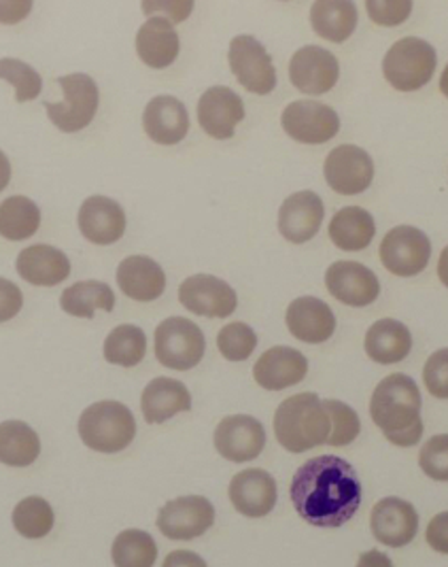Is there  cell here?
<instances>
[{
    "mask_svg": "<svg viewBox=\"0 0 448 567\" xmlns=\"http://www.w3.org/2000/svg\"><path fill=\"white\" fill-rule=\"evenodd\" d=\"M291 504L309 525L336 529L348 523L362 504V481L343 457L309 460L291 481Z\"/></svg>",
    "mask_w": 448,
    "mask_h": 567,
    "instance_id": "6da1fadb",
    "label": "cell"
},
{
    "mask_svg": "<svg viewBox=\"0 0 448 567\" xmlns=\"http://www.w3.org/2000/svg\"><path fill=\"white\" fill-rule=\"evenodd\" d=\"M369 414L385 439L396 446H415L421 440V391L406 374H389L376 385Z\"/></svg>",
    "mask_w": 448,
    "mask_h": 567,
    "instance_id": "7a4b0ae2",
    "label": "cell"
},
{
    "mask_svg": "<svg viewBox=\"0 0 448 567\" xmlns=\"http://www.w3.org/2000/svg\"><path fill=\"white\" fill-rule=\"evenodd\" d=\"M330 414L315 393L291 395L274 413V434L290 453H304L330 439Z\"/></svg>",
    "mask_w": 448,
    "mask_h": 567,
    "instance_id": "3957f363",
    "label": "cell"
},
{
    "mask_svg": "<svg viewBox=\"0 0 448 567\" xmlns=\"http://www.w3.org/2000/svg\"><path fill=\"white\" fill-rule=\"evenodd\" d=\"M80 436L83 444L98 453H122L136 436V421L122 402H96L80 416Z\"/></svg>",
    "mask_w": 448,
    "mask_h": 567,
    "instance_id": "277c9868",
    "label": "cell"
},
{
    "mask_svg": "<svg viewBox=\"0 0 448 567\" xmlns=\"http://www.w3.org/2000/svg\"><path fill=\"white\" fill-rule=\"evenodd\" d=\"M438 64L436 50L417 37L399 39L383 60V75L399 92H417L427 85Z\"/></svg>",
    "mask_w": 448,
    "mask_h": 567,
    "instance_id": "5b68a950",
    "label": "cell"
},
{
    "mask_svg": "<svg viewBox=\"0 0 448 567\" xmlns=\"http://www.w3.org/2000/svg\"><path fill=\"white\" fill-rule=\"evenodd\" d=\"M62 87V103H45V111L53 126L62 132H80L87 128L98 111V85L90 75L75 73L58 79Z\"/></svg>",
    "mask_w": 448,
    "mask_h": 567,
    "instance_id": "8992f818",
    "label": "cell"
},
{
    "mask_svg": "<svg viewBox=\"0 0 448 567\" xmlns=\"http://www.w3.org/2000/svg\"><path fill=\"white\" fill-rule=\"evenodd\" d=\"M205 349L202 330L185 317H170L156 330V358L164 368L191 370L205 358Z\"/></svg>",
    "mask_w": 448,
    "mask_h": 567,
    "instance_id": "52a82bcc",
    "label": "cell"
},
{
    "mask_svg": "<svg viewBox=\"0 0 448 567\" xmlns=\"http://www.w3.org/2000/svg\"><path fill=\"white\" fill-rule=\"evenodd\" d=\"M230 69L240 85L258 96H265L277 87V71L270 53L251 34H238L230 43Z\"/></svg>",
    "mask_w": 448,
    "mask_h": 567,
    "instance_id": "ba28073f",
    "label": "cell"
},
{
    "mask_svg": "<svg viewBox=\"0 0 448 567\" xmlns=\"http://www.w3.org/2000/svg\"><path fill=\"white\" fill-rule=\"evenodd\" d=\"M378 256L392 275L417 277L429 264L431 243L419 228L397 226L383 238Z\"/></svg>",
    "mask_w": 448,
    "mask_h": 567,
    "instance_id": "9c48e42d",
    "label": "cell"
},
{
    "mask_svg": "<svg viewBox=\"0 0 448 567\" xmlns=\"http://www.w3.org/2000/svg\"><path fill=\"white\" fill-rule=\"evenodd\" d=\"M215 523V508L202 495H184L168 502L158 515V529L170 540H194Z\"/></svg>",
    "mask_w": 448,
    "mask_h": 567,
    "instance_id": "30bf717a",
    "label": "cell"
},
{
    "mask_svg": "<svg viewBox=\"0 0 448 567\" xmlns=\"http://www.w3.org/2000/svg\"><path fill=\"white\" fill-rule=\"evenodd\" d=\"M281 124L288 136L304 145H323L332 141L341 130L338 113L332 106L315 101L288 104Z\"/></svg>",
    "mask_w": 448,
    "mask_h": 567,
    "instance_id": "8fae6325",
    "label": "cell"
},
{
    "mask_svg": "<svg viewBox=\"0 0 448 567\" xmlns=\"http://www.w3.org/2000/svg\"><path fill=\"white\" fill-rule=\"evenodd\" d=\"M265 446L264 425L249 414L226 416L215 430V449L223 460L244 464L258 460Z\"/></svg>",
    "mask_w": 448,
    "mask_h": 567,
    "instance_id": "7c38bea8",
    "label": "cell"
},
{
    "mask_svg": "<svg viewBox=\"0 0 448 567\" xmlns=\"http://www.w3.org/2000/svg\"><path fill=\"white\" fill-rule=\"evenodd\" d=\"M323 175L327 185L343 196L366 192L374 179V162L357 145H341L325 157Z\"/></svg>",
    "mask_w": 448,
    "mask_h": 567,
    "instance_id": "4fadbf2b",
    "label": "cell"
},
{
    "mask_svg": "<svg viewBox=\"0 0 448 567\" xmlns=\"http://www.w3.org/2000/svg\"><path fill=\"white\" fill-rule=\"evenodd\" d=\"M338 78L341 66L336 55L319 45H306L291 58V83L309 96L327 94L338 83Z\"/></svg>",
    "mask_w": 448,
    "mask_h": 567,
    "instance_id": "5bb4252c",
    "label": "cell"
},
{
    "mask_svg": "<svg viewBox=\"0 0 448 567\" xmlns=\"http://www.w3.org/2000/svg\"><path fill=\"white\" fill-rule=\"evenodd\" d=\"M179 300L189 312L211 319H226L238 307L237 291L212 275H194L185 279L179 287Z\"/></svg>",
    "mask_w": 448,
    "mask_h": 567,
    "instance_id": "9a60e30c",
    "label": "cell"
},
{
    "mask_svg": "<svg viewBox=\"0 0 448 567\" xmlns=\"http://www.w3.org/2000/svg\"><path fill=\"white\" fill-rule=\"evenodd\" d=\"M369 527L374 538L381 544L402 548L417 538L419 515L410 502L399 497H385L372 508Z\"/></svg>",
    "mask_w": 448,
    "mask_h": 567,
    "instance_id": "2e32d148",
    "label": "cell"
},
{
    "mask_svg": "<svg viewBox=\"0 0 448 567\" xmlns=\"http://www.w3.org/2000/svg\"><path fill=\"white\" fill-rule=\"evenodd\" d=\"M327 291L346 307H368L378 293L381 284L376 275L360 261H336L325 272Z\"/></svg>",
    "mask_w": 448,
    "mask_h": 567,
    "instance_id": "e0dca14e",
    "label": "cell"
},
{
    "mask_svg": "<svg viewBox=\"0 0 448 567\" xmlns=\"http://www.w3.org/2000/svg\"><path fill=\"white\" fill-rule=\"evenodd\" d=\"M244 120V104L237 92L223 85L209 87L198 101V122L202 130L217 138L226 141L235 136L238 124Z\"/></svg>",
    "mask_w": 448,
    "mask_h": 567,
    "instance_id": "ac0fdd59",
    "label": "cell"
},
{
    "mask_svg": "<svg viewBox=\"0 0 448 567\" xmlns=\"http://www.w3.org/2000/svg\"><path fill=\"white\" fill-rule=\"evenodd\" d=\"M230 502L240 515L262 518L277 506V481L265 470L238 472L230 483Z\"/></svg>",
    "mask_w": 448,
    "mask_h": 567,
    "instance_id": "d6986e66",
    "label": "cell"
},
{
    "mask_svg": "<svg viewBox=\"0 0 448 567\" xmlns=\"http://www.w3.org/2000/svg\"><path fill=\"white\" fill-rule=\"evenodd\" d=\"M325 208L315 192H298L281 205L279 233L293 245L309 243L321 230Z\"/></svg>",
    "mask_w": 448,
    "mask_h": 567,
    "instance_id": "ffe728a7",
    "label": "cell"
},
{
    "mask_svg": "<svg viewBox=\"0 0 448 567\" xmlns=\"http://www.w3.org/2000/svg\"><path fill=\"white\" fill-rule=\"evenodd\" d=\"M80 230L94 245H113L126 233V213L106 196H90L80 208Z\"/></svg>",
    "mask_w": 448,
    "mask_h": 567,
    "instance_id": "44dd1931",
    "label": "cell"
},
{
    "mask_svg": "<svg viewBox=\"0 0 448 567\" xmlns=\"http://www.w3.org/2000/svg\"><path fill=\"white\" fill-rule=\"evenodd\" d=\"M309 372V360L291 347L268 349L253 365V377L260 388L281 391L304 381Z\"/></svg>",
    "mask_w": 448,
    "mask_h": 567,
    "instance_id": "7402d4cb",
    "label": "cell"
},
{
    "mask_svg": "<svg viewBox=\"0 0 448 567\" xmlns=\"http://www.w3.org/2000/svg\"><path fill=\"white\" fill-rule=\"evenodd\" d=\"M291 336L306 342L321 344L330 340L336 332V317L332 309L313 296H304L293 300L285 315Z\"/></svg>",
    "mask_w": 448,
    "mask_h": 567,
    "instance_id": "603a6c76",
    "label": "cell"
},
{
    "mask_svg": "<svg viewBox=\"0 0 448 567\" xmlns=\"http://www.w3.org/2000/svg\"><path fill=\"white\" fill-rule=\"evenodd\" d=\"M143 128L158 145L181 143L189 130V115L185 104L175 96H156L145 106Z\"/></svg>",
    "mask_w": 448,
    "mask_h": 567,
    "instance_id": "cb8c5ba5",
    "label": "cell"
},
{
    "mask_svg": "<svg viewBox=\"0 0 448 567\" xmlns=\"http://www.w3.org/2000/svg\"><path fill=\"white\" fill-rule=\"evenodd\" d=\"M117 285L136 302H154L166 289V275L158 261L147 256H131L117 268Z\"/></svg>",
    "mask_w": 448,
    "mask_h": 567,
    "instance_id": "d4e9b609",
    "label": "cell"
},
{
    "mask_svg": "<svg viewBox=\"0 0 448 567\" xmlns=\"http://www.w3.org/2000/svg\"><path fill=\"white\" fill-rule=\"evenodd\" d=\"M181 50L179 34L173 22L149 18L136 32V53L152 69H168Z\"/></svg>",
    "mask_w": 448,
    "mask_h": 567,
    "instance_id": "484cf974",
    "label": "cell"
},
{
    "mask_svg": "<svg viewBox=\"0 0 448 567\" xmlns=\"http://www.w3.org/2000/svg\"><path fill=\"white\" fill-rule=\"evenodd\" d=\"M18 275L30 285L53 287L71 275V261L52 245H32L15 261Z\"/></svg>",
    "mask_w": 448,
    "mask_h": 567,
    "instance_id": "4316f807",
    "label": "cell"
},
{
    "mask_svg": "<svg viewBox=\"0 0 448 567\" xmlns=\"http://www.w3.org/2000/svg\"><path fill=\"white\" fill-rule=\"evenodd\" d=\"M191 409V395L185 388L184 383L168 379V377H159L154 379L140 398V411L147 423L158 425L168 419H173L175 414L187 413Z\"/></svg>",
    "mask_w": 448,
    "mask_h": 567,
    "instance_id": "83f0119b",
    "label": "cell"
},
{
    "mask_svg": "<svg viewBox=\"0 0 448 567\" xmlns=\"http://www.w3.org/2000/svg\"><path fill=\"white\" fill-rule=\"evenodd\" d=\"M364 347L369 360L392 365L408 358L413 349V334L397 319H381L369 326Z\"/></svg>",
    "mask_w": 448,
    "mask_h": 567,
    "instance_id": "f1b7e54d",
    "label": "cell"
},
{
    "mask_svg": "<svg viewBox=\"0 0 448 567\" xmlns=\"http://www.w3.org/2000/svg\"><path fill=\"white\" fill-rule=\"evenodd\" d=\"M311 27L321 39L344 43L357 28V7L353 0H315Z\"/></svg>",
    "mask_w": 448,
    "mask_h": 567,
    "instance_id": "f546056e",
    "label": "cell"
},
{
    "mask_svg": "<svg viewBox=\"0 0 448 567\" xmlns=\"http://www.w3.org/2000/svg\"><path fill=\"white\" fill-rule=\"evenodd\" d=\"M374 234L376 224L366 208H341L330 221V238L343 251H364Z\"/></svg>",
    "mask_w": 448,
    "mask_h": 567,
    "instance_id": "4dcf8cb0",
    "label": "cell"
},
{
    "mask_svg": "<svg viewBox=\"0 0 448 567\" xmlns=\"http://www.w3.org/2000/svg\"><path fill=\"white\" fill-rule=\"evenodd\" d=\"M41 440L24 421L0 423V464L27 467L39 460Z\"/></svg>",
    "mask_w": 448,
    "mask_h": 567,
    "instance_id": "1f68e13d",
    "label": "cell"
},
{
    "mask_svg": "<svg viewBox=\"0 0 448 567\" xmlns=\"http://www.w3.org/2000/svg\"><path fill=\"white\" fill-rule=\"evenodd\" d=\"M60 307L66 315L92 319L98 309L105 312L115 309V293L108 285L101 281H81L62 291Z\"/></svg>",
    "mask_w": 448,
    "mask_h": 567,
    "instance_id": "d6a6232c",
    "label": "cell"
},
{
    "mask_svg": "<svg viewBox=\"0 0 448 567\" xmlns=\"http://www.w3.org/2000/svg\"><path fill=\"white\" fill-rule=\"evenodd\" d=\"M41 226V210L27 196H11L0 205V236L27 240Z\"/></svg>",
    "mask_w": 448,
    "mask_h": 567,
    "instance_id": "836d02e7",
    "label": "cell"
},
{
    "mask_svg": "<svg viewBox=\"0 0 448 567\" xmlns=\"http://www.w3.org/2000/svg\"><path fill=\"white\" fill-rule=\"evenodd\" d=\"M111 555L117 567H152L158 559V546L147 532L126 529L113 542Z\"/></svg>",
    "mask_w": 448,
    "mask_h": 567,
    "instance_id": "e575fe53",
    "label": "cell"
},
{
    "mask_svg": "<svg viewBox=\"0 0 448 567\" xmlns=\"http://www.w3.org/2000/svg\"><path fill=\"white\" fill-rule=\"evenodd\" d=\"M147 353V336L136 326H117L105 340V360L113 365L134 368Z\"/></svg>",
    "mask_w": 448,
    "mask_h": 567,
    "instance_id": "d590c367",
    "label": "cell"
},
{
    "mask_svg": "<svg viewBox=\"0 0 448 567\" xmlns=\"http://www.w3.org/2000/svg\"><path fill=\"white\" fill-rule=\"evenodd\" d=\"M13 527L20 536H24L28 540H39L45 538L53 527V511L50 502H45L43 497L30 495L24 497L15 511H13Z\"/></svg>",
    "mask_w": 448,
    "mask_h": 567,
    "instance_id": "8d00e7d4",
    "label": "cell"
},
{
    "mask_svg": "<svg viewBox=\"0 0 448 567\" xmlns=\"http://www.w3.org/2000/svg\"><path fill=\"white\" fill-rule=\"evenodd\" d=\"M0 79L9 81L15 87L18 103L34 101L43 90L41 75L30 64L15 58H0Z\"/></svg>",
    "mask_w": 448,
    "mask_h": 567,
    "instance_id": "74e56055",
    "label": "cell"
},
{
    "mask_svg": "<svg viewBox=\"0 0 448 567\" xmlns=\"http://www.w3.org/2000/svg\"><path fill=\"white\" fill-rule=\"evenodd\" d=\"M217 347L226 360L244 361L247 358H251V353L256 351L258 334L253 332L251 326H247L242 321L228 323L217 336Z\"/></svg>",
    "mask_w": 448,
    "mask_h": 567,
    "instance_id": "f35d334b",
    "label": "cell"
},
{
    "mask_svg": "<svg viewBox=\"0 0 448 567\" xmlns=\"http://www.w3.org/2000/svg\"><path fill=\"white\" fill-rule=\"evenodd\" d=\"M323 406L330 414V423H332L327 444L344 446L360 436V432H362L360 416L348 404H344L341 400H323Z\"/></svg>",
    "mask_w": 448,
    "mask_h": 567,
    "instance_id": "ab89813d",
    "label": "cell"
},
{
    "mask_svg": "<svg viewBox=\"0 0 448 567\" xmlns=\"http://www.w3.org/2000/svg\"><path fill=\"white\" fill-rule=\"evenodd\" d=\"M419 465L423 472L440 483L448 481V434L431 436L423 444L419 453Z\"/></svg>",
    "mask_w": 448,
    "mask_h": 567,
    "instance_id": "60d3db41",
    "label": "cell"
},
{
    "mask_svg": "<svg viewBox=\"0 0 448 567\" xmlns=\"http://www.w3.org/2000/svg\"><path fill=\"white\" fill-rule=\"evenodd\" d=\"M366 11L378 27H399L410 18L413 0H366Z\"/></svg>",
    "mask_w": 448,
    "mask_h": 567,
    "instance_id": "b9f144b4",
    "label": "cell"
},
{
    "mask_svg": "<svg viewBox=\"0 0 448 567\" xmlns=\"http://www.w3.org/2000/svg\"><path fill=\"white\" fill-rule=\"evenodd\" d=\"M425 388L440 400H448V349L436 351L423 368Z\"/></svg>",
    "mask_w": 448,
    "mask_h": 567,
    "instance_id": "7bdbcfd3",
    "label": "cell"
},
{
    "mask_svg": "<svg viewBox=\"0 0 448 567\" xmlns=\"http://www.w3.org/2000/svg\"><path fill=\"white\" fill-rule=\"evenodd\" d=\"M194 2L196 0H143L140 7H143V13L149 18L162 16L173 24H181L191 16Z\"/></svg>",
    "mask_w": 448,
    "mask_h": 567,
    "instance_id": "ee69618b",
    "label": "cell"
},
{
    "mask_svg": "<svg viewBox=\"0 0 448 567\" xmlns=\"http://www.w3.org/2000/svg\"><path fill=\"white\" fill-rule=\"evenodd\" d=\"M24 307V296L20 287L0 277V323L11 321Z\"/></svg>",
    "mask_w": 448,
    "mask_h": 567,
    "instance_id": "f6af8a7d",
    "label": "cell"
},
{
    "mask_svg": "<svg viewBox=\"0 0 448 567\" xmlns=\"http://www.w3.org/2000/svg\"><path fill=\"white\" fill-rule=\"evenodd\" d=\"M425 538L436 553L448 555V513H440L429 520Z\"/></svg>",
    "mask_w": 448,
    "mask_h": 567,
    "instance_id": "bcb514c9",
    "label": "cell"
},
{
    "mask_svg": "<svg viewBox=\"0 0 448 567\" xmlns=\"http://www.w3.org/2000/svg\"><path fill=\"white\" fill-rule=\"evenodd\" d=\"M34 0H0V24L13 27L27 20Z\"/></svg>",
    "mask_w": 448,
    "mask_h": 567,
    "instance_id": "7dc6e473",
    "label": "cell"
},
{
    "mask_svg": "<svg viewBox=\"0 0 448 567\" xmlns=\"http://www.w3.org/2000/svg\"><path fill=\"white\" fill-rule=\"evenodd\" d=\"M177 564H191V566H205V561L198 557V555H191V553H173L164 566H177Z\"/></svg>",
    "mask_w": 448,
    "mask_h": 567,
    "instance_id": "c3c4849f",
    "label": "cell"
},
{
    "mask_svg": "<svg viewBox=\"0 0 448 567\" xmlns=\"http://www.w3.org/2000/svg\"><path fill=\"white\" fill-rule=\"evenodd\" d=\"M11 181V164H9V157L0 152V192L9 185Z\"/></svg>",
    "mask_w": 448,
    "mask_h": 567,
    "instance_id": "681fc988",
    "label": "cell"
},
{
    "mask_svg": "<svg viewBox=\"0 0 448 567\" xmlns=\"http://www.w3.org/2000/svg\"><path fill=\"white\" fill-rule=\"evenodd\" d=\"M438 277L445 287H448V247H445V251L440 254L438 259Z\"/></svg>",
    "mask_w": 448,
    "mask_h": 567,
    "instance_id": "f907efd6",
    "label": "cell"
},
{
    "mask_svg": "<svg viewBox=\"0 0 448 567\" xmlns=\"http://www.w3.org/2000/svg\"><path fill=\"white\" fill-rule=\"evenodd\" d=\"M440 92L448 99V64L447 69L442 71V78H440Z\"/></svg>",
    "mask_w": 448,
    "mask_h": 567,
    "instance_id": "816d5d0a",
    "label": "cell"
}]
</instances>
